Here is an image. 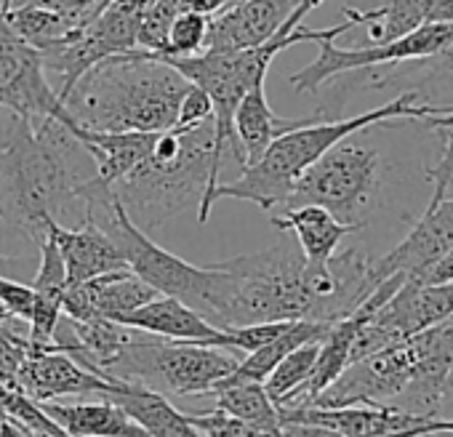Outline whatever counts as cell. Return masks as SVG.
Instances as JSON below:
<instances>
[{
  "instance_id": "16",
  "label": "cell",
  "mask_w": 453,
  "mask_h": 437,
  "mask_svg": "<svg viewBox=\"0 0 453 437\" xmlns=\"http://www.w3.org/2000/svg\"><path fill=\"white\" fill-rule=\"evenodd\" d=\"M43 235L57 243L65 259L70 283H81V280L128 267L123 254L112 243V238L88 216L81 222V227H65L59 225V218H46Z\"/></svg>"
},
{
  "instance_id": "36",
  "label": "cell",
  "mask_w": 453,
  "mask_h": 437,
  "mask_svg": "<svg viewBox=\"0 0 453 437\" xmlns=\"http://www.w3.org/2000/svg\"><path fill=\"white\" fill-rule=\"evenodd\" d=\"M233 4H238V0H230V6H233ZM224 9H226V6H224Z\"/></svg>"
},
{
  "instance_id": "31",
  "label": "cell",
  "mask_w": 453,
  "mask_h": 437,
  "mask_svg": "<svg viewBox=\"0 0 453 437\" xmlns=\"http://www.w3.org/2000/svg\"><path fill=\"white\" fill-rule=\"evenodd\" d=\"M424 283H445V280H453V249L448 254H442L424 275H421Z\"/></svg>"
},
{
  "instance_id": "30",
  "label": "cell",
  "mask_w": 453,
  "mask_h": 437,
  "mask_svg": "<svg viewBox=\"0 0 453 437\" xmlns=\"http://www.w3.org/2000/svg\"><path fill=\"white\" fill-rule=\"evenodd\" d=\"M33 302H35L33 286H25V283H17V280H9V278L0 275V304H4L12 315L30 320Z\"/></svg>"
},
{
  "instance_id": "26",
  "label": "cell",
  "mask_w": 453,
  "mask_h": 437,
  "mask_svg": "<svg viewBox=\"0 0 453 437\" xmlns=\"http://www.w3.org/2000/svg\"><path fill=\"white\" fill-rule=\"evenodd\" d=\"M208 14L200 12H179L168 27V43L163 57H189L200 54L208 35Z\"/></svg>"
},
{
  "instance_id": "18",
  "label": "cell",
  "mask_w": 453,
  "mask_h": 437,
  "mask_svg": "<svg viewBox=\"0 0 453 437\" xmlns=\"http://www.w3.org/2000/svg\"><path fill=\"white\" fill-rule=\"evenodd\" d=\"M73 134L88 150L96 176L112 187L147 160L157 131H88L75 126Z\"/></svg>"
},
{
  "instance_id": "12",
  "label": "cell",
  "mask_w": 453,
  "mask_h": 437,
  "mask_svg": "<svg viewBox=\"0 0 453 437\" xmlns=\"http://www.w3.org/2000/svg\"><path fill=\"white\" fill-rule=\"evenodd\" d=\"M453 249V189L432 195L413 230L381 259H373L376 280L403 272L421 278L442 254Z\"/></svg>"
},
{
  "instance_id": "22",
  "label": "cell",
  "mask_w": 453,
  "mask_h": 437,
  "mask_svg": "<svg viewBox=\"0 0 453 437\" xmlns=\"http://www.w3.org/2000/svg\"><path fill=\"white\" fill-rule=\"evenodd\" d=\"M118 323L155 334V336H165V339H205L213 331H219L213 323H208L200 312H195L189 304H184L176 296L168 294H157L155 299L144 302L142 307L131 310L128 315L118 318Z\"/></svg>"
},
{
  "instance_id": "34",
  "label": "cell",
  "mask_w": 453,
  "mask_h": 437,
  "mask_svg": "<svg viewBox=\"0 0 453 437\" xmlns=\"http://www.w3.org/2000/svg\"><path fill=\"white\" fill-rule=\"evenodd\" d=\"M112 4V0H91V19L104 9V6H110Z\"/></svg>"
},
{
  "instance_id": "3",
  "label": "cell",
  "mask_w": 453,
  "mask_h": 437,
  "mask_svg": "<svg viewBox=\"0 0 453 437\" xmlns=\"http://www.w3.org/2000/svg\"><path fill=\"white\" fill-rule=\"evenodd\" d=\"M192 83L163 57L142 49L112 54L88 67L62 99L78 128L165 131Z\"/></svg>"
},
{
  "instance_id": "17",
  "label": "cell",
  "mask_w": 453,
  "mask_h": 437,
  "mask_svg": "<svg viewBox=\"0 0 453 437\" xmlns=\"http://www.w3.org/2000/svg\"><path fill=\"white\" fill-rule=\"evenodd\" d=\"M273 227L288 230L296 235V246L307 262L310 270L323 272L328 270L331 257L339 251L342 241L352 233H357L355 225L339 222V218L320 208V205H294L283 208L280 216H273Z\"/></svg>"
},
{
  "instance_id": "20",
  "label": "cell",
  "mask_w": 453,
  "mask_h": 437,
  "mask_svg": "<svg viewBox=\"0 0 453 437\" xmlns=\"http://www.w3.org/2000/svg\"><path fill=\"white\" fill-rule=\"evenodd\" d=\"M307 120V118H304ZM304 120H288V118H280L273 112L270 102H267V91H265V83H257L251 86L243 99L238 102L235 107V118H233V128H235V139L241 144V152H243V165L249 163H257L265 150L286 131L302 126ZM241 165V168H243Z\"/></svg>"
},
{
  "instance_id": "15",
  "label": "cell",
  "mask_w": 453,
  "mask_h": 437,
  "mask_svg": "<svg viewBox=\"0 0 453 437\" xmlns=\"http://www.w3.org/2000/svg\"><path fill=\"white\" fill-rule=\"evenodd\" d=\"M17 381L38 402L73 395H104L110 387L120 384L94 373L91 368L81 365L75 357L59 349L27 355L17 371Z\"/></svg>"
},
{
  "instance_id": "33",
  "label": "cell",
  "mask_w": 453,
  "mask_h": 437,
  "mask_svg": "<svg viewBox=\"0 0 453 437\" xmlns=\"http://www.w3.org/2000/svg\"><path fill=\"white\" fill-rule=\"evenodd\" d=\"M426 22H453V0H432Z\"/></svg>"
},
{
  "instance_id": "11",
  "label": "cell",
  "mask_w": 453,
  "mask_h": 437,
  "mask_svg": "<svg viewBox=\"0 0 453 437\" xmlns=\"http://www.w3.org/2000/svg\"><path fill=\"white\" fill-rule=\"evenodd\" d=\"M413 336L395 341L371 355L352 360L310 405L336 408V405H384L392 402L413 376L416 368Z\"/></svg>"
},
{
  "instance_id": "38",
  "label": "cell",
  "mask_w": 453,
  "mask_h": 437,
  "mask_svg": "<svg viewBox=\"0 0 453 437\" xmlns=\"http://www.w3.org/2000/svg\"><path fill=\"white\" fill-rule=\"evenodd\" d=\"M6 4H9V0H4V9H6Z\"/></svg>"
},
{
  "instance_id": "32",
  "label": "cell",
  "mask_w": 453,
  "mask_h": 437,
  "mask_svg": "<svg viewBox=\"0 0 453 437\" xmlns=\"http://www.w3.org/2000/svg\"><path fill=\"white\" fill-rule=\"evenodd\" d=\"M421 123H426L429 128L453 126V104H434V112H432V115H426Z\"/></svg>"
},
{
  "instance_id": "37",
  "label": "cell",
  "mask_w": 453,
  "mask_h": 437,
  "mask_svg": "<svg viewBox=\"0 0 453 437\" xmlns=\"http://www.w3.org/2000/svg\"><path fill=\"white\" fill-rule=\"evenodd\" d=\"M0 12H4V0H0Z\"/></svg>"
},
{
  "instance_id": "28",
  "label": "cell",
  "mask_w": 453,
  "mask_h": 437,
  "mask_svg": "<svg viewBox=\"0 0 453 437\" xmlns=\"http://www.w3.org/2000/svg\"><path fill=\"white\" fill-rule=\"evenodd\" d=\"M189 426L195 429V434H205V437H251L257 434L246 421H241L238 416L226 413L221 408L205 410V413H187Z\"/></svg>"
},
{
  "instance_id": "4",
  "label": "cell",
  "mask_w": 453,
  "mask_h": 437,
  "mask_svg": "<svg viewBox=\"0 0 453 437\" xmlns=\"http://www.w3.org/2000/svg\"><path fill=\"white\" fill-rule=\"evenodd\" d=\"M432 112H434V104L418 102L413 91H403L397 99L355 118H342V120L307 118L302 126L280 134L257 163L243 165L235 181H226V184L219 181L213 200L235 197V200H249L259 205L262 211L283 208L296 179L304 173V168L312 165L336 142L352 134H360L371 126L387 123V120H424Z\"/></svg>"
},
{
  "instance_id": "7",
  "label": "cell",
  "mask_w": 453,
  "mask_h": 437,
  "mask_svg": "<svg viewBox=\"0 0 453 437\" xmlns=\"http://www.w3.org/2000/svg\"><path fill=\"white\" fill-rule=\"evenodd\" d=\"M450 43H453V22H426L397 41L373 43L365 49H339L336 38H326L318 43L320 46L318 59L291 75V86L299 94H315L323 83L339 75L363 73V70H373L384 65L416 62V59L442 51Z\"/></svg>"
},
{
  "instance_id": "19",
  "label": "cell",
  "mask_w": 453,
  "mask_h": 437,
  "mask_svg": "<svg viewBox=\"0 0 453 437\" xmlns=\"http://www.w3.org/2000/svg\"><path fill=\"white\" fill-rule=\"evenodd\" d=\"M102 397L120 405L123 413L136 426H142L144 434H155V437H189V434H195V429L187 421V413L173 408L168 395H163L152 387L120 381V384L110 387Z\"/></svg>"
},
{
  "instance_id": "23",
  "label": "cell",
  "mask_w": 453,
  "mask_h": 437,
  "mask_svg": "<svg viewBox=\"0 0 453 437\" xmlns=\"http://www.w3.org/2000/svg\"><path fill=\"white\" fill-rule=\"evenodd\" d=\"M208 395L216 397V408L238 416L257 434H283L278 405L262 381H219Z\"/></svg>"
},
{
  "instance_id": "2",
  "label": "cell",
  "mask_w": 453,
  "mask_h": 437,
  "mask_svg": "<svg viewBox=\"0 0 453 437\" xmlns=\"http://www.w3.org/2000/svg\"><path fill=\"white\" fill-rule=\"evenodd\" d=\"M219 173L221 150L208 118L189 128L157 131L147 160L110 189L142 230H157L192 205H197V222L208 225Z\"/></svg>"
},
{
  "instance_id": "25",
  "label": "cell",
  "mask_w": 453,
  "mask_h": 437,
  "mask_svg": "<svg viewBox=\"0 0 453 437\" xmlns=\"http://www.w3.org/2000/svg\"><path fill=\"white\" fill-rule=\"evenodd\" d=\"M323 339V336H320ZM320 339H310L299 347H294L273 371L270 376L262 381L267 395L273 397L275 405H283L312 373V365H315V357H318V349H320Z\"/></svg>"
},
{
  "instance_id": "24",
  "label": "cell",
  "mask_w": 453,
  "mask_h": 437,
  "mask_svg": "<svg viewBox=\"0 0 453 437\" xmlns=\"http://www.w3.org/2000/svg\"><path fill=\"white\" fill-rule=\"evenodd\" d=\"M429 6H432V0H387V4L371 12H357V9L344 6V17L355 27L368 25L371 43H389L426 25Z\"/></svg>"
},
{
  "instance_id": "13",
  "label": "cell",
  "mask_w": 453,
  "mask_h": 437,
  "mask_svg": "<svg viewBox=\"0 0 453 437\" xmlns=\"http://www.w3.org/2000/svg\"><path fill=\"white\" fill-rule=\"evenodd\" d=\"M302 6V0H238L208 19L203 51H241L267 43Z\"/></svg>"
},
{
  "instance_id": "5",
  "label": "cell",
  "mask_w": 453,
  "mask_h": 437,
  "mask_svg": "<svg viewBox=\"0 0 453 437\" xmlns=\"http://www.w3.org/2000/svg\"><path fill=\"white\" fill-rule=\"evenodd\" d=\"M238 365L235 352L189 339H165L136 328V336L107 363L104 376L152 387L163 395H208Z\"/></svg>"
},
{
  "instance_id": "27",
  "label": "cell",
  "mask_w": 453,
  "mask_h": 437,
  "mask_svg": "<svg viewBox=\"0 0 453 437\" xmlns=\"http://www.w3.org/2000/svg\"><path fill=\"white\" fill-rule=\"evenodd\" d=\"M418 62V73H416V86L408 88L418 96L421 88H429V94L442 91H453V43L445 46L442 51L416 59Z\"/></svg>"
},
{
  "instance_id": "14",
  "label": "cell",
  "mask_w": 453,
  "mask_h": 437,
  "mask_svg": "<svg viewBox=\"0 0 453 437\" xmlns=\"http://www.w3.org/2000/svg\"><path fill=\"white\" fill-rule=\"evenodd\" d=\"M155 296L157 291L150 283H144L136 272L123 267L81 283H67L62 296V312L75 320H91V318L118 320Z\"/></svg>"
},
{
  "instance_id": "29",
  "label": "cell",
  "mask_w": 453,
  "mask_h": 437,
  "mask_svg": "<svg viewBox=\"0 0 453 437\" xmlns=\"http://www.w3.org/2000/svg\"><path fill=\"white\" fill-rule=\"evenodd\" d=\"M213 118V104H211V96L200 88V86H189L187 94L181 96L179 102V112H176V123L179 128H189V126H197L203 120Z\"/></svg>"
},
{
  "instance_id": "35",
  "label": "cell",
  "mask_w": 453,
  "mask_h": 437,
  "mask_svg": "<svg viewBox=\"0 0 453 437\" xmlns=\"http://www.w3.org/2000/svg\"><path fill=\"white\" fill-rule=\"evenodd\" d=\"M312 4H318V6H320V4H323V0H312Z\"/></svg>"
},
{
  "instance_id": "9",
  "label": "cell",
  "mask_w": 453,
  "mask_h": 437,
  "mask_svg": "<svg viewBox=\"0 0 453 437\" xmlns=\"http://www.w3.org/2000/svg\"><path fill=\"white\" fill-rule=\"evenodd\" d=\"M283 434H429L450 432L448 418H424L384 405H278Z\"/></svg>"
},
{
  "instance_id": "8",
  "label": "cell",
  "mask_w": 453,
  "mask_h": 437,
  "mask_svg": "<svg viewBox=\"0 0 453 437\" xmlns=\"http://www.w3.org/2000/svg\"><path fill=\"white\" fill-rule=\"evenodd\" d=\"M448 315H453V280L424 283L421 278L405 275L400 288L357 328L352 360L395 341H405Z\"/></svg>"
},
{
  "instance_id": "1",
  "label": "cell",
  "mask_w": 453,
  "mask_h": 437,
  "mask_svg": "<svg viewBox=\"0 0 453 437\" xmlns=\"http://www.w3.org/2000/svg\"><path fill=\"white\" fill-rule=\"evenodd\" d=\"M96 176L81 139L57 118L27 120L9 112L0 136V218L43 238L46 218H57Z\"/></svg>"
},
{
  "instance_id": "10",
  "label": "cell",
  "mask_w": 453,
  "mask_h": 437,
  "mask_svg": "<svg viewBox=\"0 0 453 437\" xmlns=\"http://www.w3.org/2000/svg\"><path fill=\"white\" fill-rule=\"evenodd\" d=\"M0 107L33 123L57 118L70 131L75 128L59 94L46 78L41 51L12 30L4 12H0Z\"/></svg>"
},
{
  "instance_id": "21",
  "label": "cell",
  "mask_w": 453,
  "mask_h": 437,
  "mask_svg": "<svg viewBox=\"0 0 453 437\" xmlns=\"http://www.w3.org/2000/svg\"><path fill=\"white\" fill-rule=\"evenodd\" d=\"M51 421L62 426L65 434L73 437H144L142 426H136L120 405L104 397V402H41Z\"/></svg>"
},
{
  "instance_id": "6",
  "label": "cell",
  "mask_w": 453,
  "mask_h": 437,
  "mask_svg": "<svg viewBox=\"0 0 453 437\" xmlns=\"http://www.w3.org/2000/svg\"><path fill=\"white\" fill-rule=\"evenodd\" d=\"M381 157L373 147L352 136L328 147L304 173L296 179L283 208L320 205L331 211L339 222L365 227V218L379 197Z\"/></svg>"
}]
</instances>
